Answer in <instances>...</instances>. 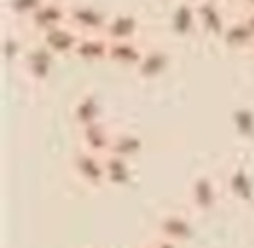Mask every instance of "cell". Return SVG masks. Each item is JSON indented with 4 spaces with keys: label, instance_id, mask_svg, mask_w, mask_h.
I'll return each instance as SVG.
<instances>
[{
    "label": "cell",
    "instance_id": "23",
    "mask_svg": "<svg viewBox=\"0 0 254 248\" xmlns=\"http://www.w3.org/2000/svg\"><path fill=\"white\" fill-rule=\"evenodd\" d=\"M212 2H224V0H212Z\"/></svg>",
    "mask_w": 254,
    "mask_h": 248
},
{
    "label": "cell",
    "instance_id": "2",
    "mask_svg": "<svg viewBox=\"0 0 254 248\" xmlns=\"http://www.w3.org/2000/svg\"><path fill=\"white\" fill-rule=\"evenodd\" d=\"M67 16H69V4L67 2H44L28 18V24L32 26L34 32H38V36H42L54 28L67 24Z\"/></svg>",
    "mask_w": 254,
    "mask_h": 248
},
{
    "label": "cell",
    "instance_id": "19",
    "mask_svg": "<svg viewBox=\"0 0 254 248\" xmlns=\"http://www.w3.org/2000/svg\"><path fill=\"white\" fill-rule=\"evenodd\" d=\"M44 2H46V0H12V6H14V10H16L18 16L30 18Z\"/></svg>",
    "mask_w": 254,
    "mask_h": 248
},
{
    "label": "cell",
    "instance_id": "15",
    "mask_svg": "<svg viewBox=\"0 0 254 248\" xmlns=\"http://www.w3.org/2000/svg\"><path fill=\"white\" fill-rule=\"evenodd\" d=\"M226 188L242 204H250L254 200V183H252L250 175L246 171H242V169H234L230 173Z\"/></svg>",
    "mask_w": 254,
    "mask_h": 248
},
{
    "label": "cell",
    "instance_id": "4",
    "mask_svg": "<svg viewBox=\"0 0 254 248\" xmlns=\"http://www.w3.org/2000/svg\"><path fill=\"white\" fill-rule=\"evenodd\" d=\"M79 40H81V34L69 24H64L40 36V42L46 44L56 56H73Z\"/></svg>",
    "mask_w": 254,
    "mask_h": 248
},
{
    "label": "cell",
    "instance_id": "14",
    "mask_svg": "<svg viewBox=\"0 0 254 248\" xmlns=\"http://www.w3.org/2000/svg\"><path fill=\"white\" fill-rule=\"evenodd\" d=\"M171 26H173V30H175L179 36L192 34V32L198 28L194 0H192V2H183V4H179V6L171 12Z\"/></svg>",
    "mask_w": 254,
    "mask_h": 248
},
{
    "label": "cell",
    "instance_id": "8",
    "mask_svg": "<svg viewBox=\"0 0 254 248\" xmlns=\"http://www.w3.org/2000/svg\"><path fill=\"white\" fill-rule=\"evenodd\" d=\"M109 48H111V40L103 32L87 34L81 36L73 56L83 62H101V60H109Z\"/></svg>",
    "mask_w": 254,
    "mask_h": 248
},
{
    "label": "cell",
    "instance_id": "9",
    "mask_svg": "<svg viewBox=\"0 0 254 248\" xmlns=\"http://www.w3.org/2000/svg\"><path fill=\"white\" fill-rule=\"evenodd\" d=\"M54 58L56 54L42 42H38L36 48H28L24 54V63L26 69L30 71V75H34L36 79H44L46 75H50L52 65H54Z\"/></svg>",
    "mask_w": 254,
    "mask_h": 248
},
{
    "label": "cell",
    "instance_id": "10",
    "mask_svg": "<svg viewBox=\"0 0 254 248\" xmlns=\"http://www.w3.org/2000/svg\"><path fill=\"white\" fill-rule=\"evenodd\" d=\"M145 48L141 46L139 40H127V42H111L109 48V60L113 63L119 65H129V67H139L143 56H145Z\"/></svg>",
    "mask_w": 254,
    "mask_h": 248
},
{
    "label": "cell",
    "instance_id": "6",
    "mask_svg": "<svg viewBox=\"0 0 254 248\" xmlns=\"http://www.w3.org/2000/svg\"><path fill=\"white\" fill-rule=\"evenodd\" d=\"M157 236L165 238V240H171L175 244H181V242L189 240L192 236L190 218L183 212H171V214L163 216L159 226H157Z\"/></svg>",
    "mask_w": 254,
    "mask_h": 248
},
{
    "label": "cell",
    "instance_id": "16",
    "mask_svg": "<svg viewBox=\"0 0 254 248\" xmlns=\"http://www.w3.org/2000/svg\"><path fill=\"white\" fill-rule=\"evenodd\" d=\"M105 179L113 186H123L131 179V163L129 159L117 155H105Z\"/></svg>",
    "mask_w": 254,
    "mask_h": 248
},
{
    "label": "cell",
    "instance_id": "5",
    "mask_svg": "<svg viewBox=\"0 0 254 248\" xmlns=\"http://www.w3.org/2000/svg\"><path fill=\"white\" fill-rule=\"evenodd\" d=\"M75 171H77L79 179L85 185L93 186V188H99L107 183V179H105V157H101V155L85 151L81 157L75 159Z\"/></svg>",
    "mask_w": 254,
    "mask_h": 248
},
{
    "label": "cell",
    "instance_id": "13",
    "mask_svg": "<svg viewBox=\"0 0 254 248\" xmlns=\"http://www.w3.org/2000/svg\"><path fill=\"white\" fill-rule=\"evenodd\" d=\"M218 200V188L208 177H200L194 181L190 188V202L196 210H210Z\"/></svg>",
    "mask_w": 254,
    "mask_h": 248
},
{
    "label": "cell",
    "instance_id": "7",
    "mask_svg": "<svg viewBox=\"0 0 254 248\" xmlns=\"http://www.w3.org/2000/svg\"><path fill=\"white\" fill-rule=\"evenodd\" d=\"M103 34L111 42H127V40H139L141 26L139 20L131 14H113L107 18V26Z\"/></svg>",
    "mask_w": 254,
    "mask_h": 248
},
{
    "label": "cell",
    "instance_id": "22",
    "mask_svg": "<svg viewBox=\"0 0 254 248\" xmlns=\"http://www.w3.org/2000/svg\"><path fill=\"white\" fill-rule=\"evenodd\" d=\"M46 2H67V0H46Z\"/></svg>",
    "mask_w": 254,
    "mask_h": 248
},
{
    "label": "cell",
    "instance_id": "18",
    "mask_svg": "<svg viewBox=\"0 0 254 248\" xmlns=\"http://www.w3.org/2000/svg\"><path fill=\"white\" fill-rule=\"evenodd\" d=\"M141 149V141L129 133H119V135H113V143H111V151L109 155H117V157H123V159H133V155H137Z\"/></svg>",
    "mask_w": 254,
    "mask_h": 248
},
{
    "label": "cell",
    "instance_id": "12",
    "mask_svg": "<svg viewBox=\"0 0 254 248\" xmlns=\"http://www.w3.org/2000/svg\"><path fill=\"white\" fill-rule=\"evenodd\" d=\"M220 40H224L226 46L234 50H254V30L244 22V18H232Z\"/></svg>",
    "mask_w": 254,
    "mask_h": 248
},
{
    "label": "cell",
    "instance_id": "1",
    "mask_svg": "<svg viewBox=\"0 0 254 248\" xmlns=\"http://www.w3.org/2000/svg\"><path fill=\"white\" fill-rule=\"evenodd\" d=\"M194 8H196V20H198V28L208 34V36H222L228 22L232 18L226 16V10L222 6V2H212V0H194Z\"/></svg>",
    "mask_w": 254,
    "mask_h": 248
},
{
    "label": "cell",
    "instance_id": "17",
    "mask_svg": "<svg viewBox=\"0 0 254 248\" xmlns=\"http://www.w3.org/2000/svg\"><path fill=\"white\" fill-rule=\"evenodd\" d=\"M167 62H169V58L165 56V52H161V50H147L143 60H141V63H139V67H137V73L143 75V77H149V79L157 77V75H161L165 71Z\"/></svg>",
    "mask_w": 254,
    "mask_h": 248
},
{
    "label": "cell",
    "instance_id": "21",
    "mask_svg": "<svg viewBox=\"0 0 254 248\" xmlns=\"http://www.w3.org/2000/svg\"><path fill=\"white\" fill-rule=\"evenodd\" d=\"M246 4V10H254V0H242Z\"/></svg>",
    "mask_w": 254,
    "mask_h": 248
},
{
    "label": "cell",
    "instance_id": "20",
    "mask_svg": "<svg viewBox=\"0 0 254 248\" xmlns=\"http://www.w3.org/2000/svg\"><path fill=\"white\" fill-rule=\"evenodd\" d=\"M244 22L254 30V10H246V14H244Z\"/></svg>",
    "mask_w": 254,
    "mask_h": 248
},
{
    "label": "cell",
    "instance_id": "3",
    "mask_svg": "<svg viewBox=\"0 0 254 248\" xmlns=\"http://www.w3.org/2000/svg\"><path fill=\"white\" fill-rule=\"evenodd\" d=\"M107 18L103 12L91 8V6H69L67 24L75 28L81 36L87 34H101L107 26Z\"/></svg>",
    "mask_w": 254,
    "mask_h": 248
},
{
    "label": "cell",
    "instance_id": "11",
    "mask_svg": "<svg viewBox=\"0 0 254 248\" xmlns=\"http://www.w3.org/2000/svg\"><path fill=\"white\" fill-rule=\"evenodd\" d=\"M111 143H113V133L107 127H103L101 121H95V123L83 127V147H85V151L105 157L111 151Z\"/></svg>",
    "mask_w": 254,
    "mask_h": 248
}]
</instances>
